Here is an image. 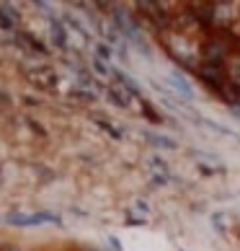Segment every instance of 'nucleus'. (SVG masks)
Segmentation results:
<instances>
[{"instance_id":"nucleus-10","label":"nucleus","mask_w":240,"mask_h":251,"mask_svg":"<svg viewBox=\"0 0 240 251\" xmlns=\"http://www.w3.org/2000/svg\"><path fill=\"white\" fill-rule=\"evenodd\" d=\"M145 137L153 148H160V151H178V143L171 140L168 135H145Z\"/></svg>"},{"instance_id":"nucleus-6","label":"nucleus","mask_w":240,"mask_h":251,"mask_svg":"<svg viewBox=\"0 0 240 251\" xmlns=\"http://www.w3.org/2000/svg\"><path fill=\"white\" fill-rule=\"evenodd\" d=\"M215 94H217L219 99H222L230 109L240 104V86H238V83H233V80H225L222 86H219V88L215 91Z\"/></svg>"},{"instance_id":"nucleus-21","label":"nucleus","mask_w":240,"mask_h":251,"mask_svg":"<svg viewBox=\"0 0 240 251\" xmlns=\"http://www.w3.org/2000/svg\"><path fill=\"white\" fill-rule=\"evenodd\" d=\"M235 233H238V238H240V226H235Z\"/></svg>"},{"instance_id":"nucleus-16","label":"nucleus","mask_w":240,"mask_h":251,"mask_svg":"<svg viewBox=\"0 0 240 251\" xmlns=\"http://www.w3.org/2000/svg\"><path fill=\"white\" fill-rule=\"evenodd\" d=\"M90 68H93V70L98 73L101 78H109V75H111V68H109V65H106L104 60H98V57H93V60H90Z\"/></svg>"},{"instance_id":"nucleus-7","label":"nucleus","mask_w":240,"mask_h":251,"mask_svg":"<svg viewBox=\"0 0 240 251\" xmlns=\"http://www.w3.org/2000/svg\"><path fill=\"white\" fill-rule=\"evenodd\" d=\"M13 226H39V223H60L57 215L49 212H34V215H11Z\"/></svg>"},{"instance_id":"nucleus-2","label":"nucleus","mask_w":240,"mask_h":251,"mask_svg":"<svg viewBox=\"0 0 240 251\" xmlns=\"http://www.w3.org/2000/svg\"><path fill=\"white\" fill-rule=\"evenodd\" d=\"M238 11H240L238 3H227V0L215 3V29H233L240 16Z\"/></svg>"},{"instance_id":"nucleus-8","label":"nucleus","mask_w":240,"mask_h":251,"mask_svg":"<svg viewBox=\"0 0 240 251\" xmlns=\"http://www.w3.org/2000/svg\"><path fill=\"white\" fill-rule=\"evenodd\" d=\"M168 86H171L173 91H176V94H181V99H183V101H191V99H194V88H191V83H189L186 78H183L181 73H171V75H168Z\"/></svg>"},{"instance_id":"nucleus-3","label":"nucleus","mask_w":240,"mask_h":251,"mask_svg":"<svg viewBox=\"0 0 240 251\" xmlns=\"http://www.w3.org/2000/svg\"><path fill=\"white\" fill-rule=\"evenodd\" d=\"M189 8L196 18L201 34L215 31V3H189Z\"/></svg>"},{"instance_id":"nucleus-5","label":"nucleus","mask_w":240,"mask_h":251,"mask_svg":"<svg viewBox=\"0 0 240 251\" xmlns=\"http://www.w3.org/2000/svg\"><path fill=\"white\" fill-rule=\"evenodd\" d=\"M106 99H109V104H114L119 109H132V101H134V96L129 94V91H124L119 83H111V86L106 88Z\"/></svg>"},{"instance_id":"nucleus-1","label":"nucleus","mask_w":240,"mask_h":251,"mask_svg":"<svg viewBox=\"0 0 240 251\" xmlns=\"http://www.w3.org/2000/svg\"><path fill=\"white\" fill-rule=\"evenodd\" d=\"M196 78L204 83V86L215 94V91L222 86V83L227 80V73H225V65L219 62H199L196 68Z\"/></svg>"},{"instance_id":"nucleus-19","label":"nucleus","mask_w":240,"mask_h":251,"mask_svg":"<svg viewBox=\"0 0 240 251\" xmlns=\"http://www.w3.org/2000/svg\"><path fill=\"white\" fill-rule=\"evenodd\" d=\"M0 251H29V249H23V246H18V244H5Z\"/></svg>"},{"instance_id":"nucleus-11","label":"nucleus","mask_w":240,"mask_h":251,"mask_svg":"<svg viewBox=\"0 0 240 251\" xmlns=\"http://www.w3.org/2000/svg\"><path fill=\"white\" fill-rule=\"evenodd\" d=\"M140 109H142V114H145L147 122H153V125H163V122H165V119L160 117V111H158V109H153L147 99H140Z\"/></svg>"},{"instance_id":"nucleus-13","label":"nucleus","mask_w":240,"mask_h":251,"mask_svg":"<svg viewBox=\"0 0 240 251\" xmlns=\"http://www.w3.org/2000/svg\"><path fill=\"white\" fill-rule=\"evenodd\" d=\"M196 122H199V125H204L207 129H212V132H217V135H227V137H235V135L230 132L227 127H222V125H217V122H209V119H201V117H196Z\"/></svg>"},{"instance_id":"nucleus-9","label":"nucleus","mask_w":240,"mask_h":251,"mask_svg":"<svg viewBox=\"0 0 240 251\" xmlns=\"http://www.w3.org/2000/svg\"><path fill=\"white\" fill-rule=\"evenodd\" d=\"M49 31H52V39H54L57 47H62V50L67 47V29H65L54 16H49Z\"/></svg>"},{"instance_id":"nucleus-15","label":"nucleus","mask_w":240,"mask_h":251,"mask_svg":"<svg viewBox=\"0 0 240 251\" xmlns=\"http://www.w3.org/2000/svg\"><path fill=\"white\" fill-rule=\"evenodd\" d=\"M93 50H96V57H98V60H104V62H109V60L114 57V50H111V44H104V42H98Z\"/></svg>"},{"instance_id":"nucleus-18","label":"nucleus","mask_w":240,"mask_h":251,"mask_svg":"<svg viewBox=\"0 0 240 251\" xmlns=\"http://www.w3.org/2000/svg\"><path fill=\"white\" fill-rule=\"evenodd\" d=\"M196 169L204 174V176H215L217 174V169H209V166H204V163H196Z\"/></svg>"},{"instance_id":"nucleus-12","label":"nucleus","mask_w":240,"mask_h":251,"mask_svg":"<svg viewBox=\"0 0 240 251\" xmlns=\"http://www.w3.org/2000/svg\"><path fill=\"white\" fill-rule=\"evenodd\" d=\"M96 125H98L101 129H104L106 135H111L114 140H122V129H119V127H114L111 122H106V119H101V117H96Z\"/></svg>"},{"instance_id":"nucleus-17","label":"nucleus","mask_w":240,"mask_h":251,"mask_svg":"<svg viewBox=\"0 0 240 251\" xmlns=\"http://www.w3.org/2000/svg\"><path fill=\"white\" fill-rule=\"evenodd\" d=\"M212 226H215L217 230H225V226H227V215H222V212H219V215H215V218H212Z\"/></svg>"},{"instance_id":"nucleus-4","label":"nucleus","mask_w":240,"mask_h":251,"mask_svg":"<svg viewBox=\"0 0 240 251\" xmlns=\"http://www.w3.org/2000/svg\"><path fill=\"white\" fill-rule=\"evenodd\" d=\"M29 80L34 83L36 88L47 91V94H49V91H54V88H57V83H60L57 73H54L52 68H44V65H42L39 70H34V73H31V75H29Z\"/></svg>"},{"instance_id":"nucleus-14","label":"nucleus","mask_w":240,"mask_h":251,"mask_svg":"<svg viewBox=\"0 0 240 251\" xmlns=\"http://www.w3.org/2000/svg\"><path fill=\"white\" fill-rule=\"evenodd\" d=\"M147 166H150V169H153L155 174H168V163H165V161H163V158H160L158 153L147 158Z\"/></svg>"},{"instance_id":"nucleus-22","label":"nucleus","mask_w":240,"mask_h":251,"mask_svg":"<svg viewBox=\"0 0 240 251\" xmlns=\"http://www.w3.org/2000/svg\"><path fill=\"white\" fill-rule=\"evenodd\" d=\"M54 251H62V249H54Z\"/></svg>"},{"instance_id":"nucleus-20","label":"nucleus","mask_w":240,"mask_h":251,"mask_svg":"<svg viewBox=\"0 0 240 251\" xmlns=\"http://www.w3.org/2000/svg\"><path fill=\"white\" fill-rule=\"evenodd\" d=\"M134 204H137V210H142V212H147V210H150V207H147V202H145V200H137Z\"/></svg>"}]
</instances>
